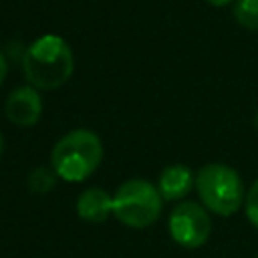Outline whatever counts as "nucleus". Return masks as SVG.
Masks as SVG:
<instances>
[{"label": "nucleus", "instance_id": "obj_1", "mask_svg": "<svg viewBox=\"0 0 258 258\" xmlns=\"http://www.w3.org/2000/svg\"><path fill=\"white\" fill-rule=\"evenodd\" d=\"M75 71L73 48L62 36L42 34L22 54V73L38 91H54L62 87Z\"/></svg>", "mask_w": 258, "mask_h": 258}, {"label": "nucleus", "instance_id": "obj_2", "mask_svg": "<svg viewBox=\"0 0 258 258\" xmlns=\"http://www.w3.org/2000/svg\"><path fill=\"white\" fill-rule=\"evenodd\" d=\"M103 141L91 129H73L64 133L50 151V165L56 175L69 183L85 181L103 161Z\"/></svg>", "mask_w": 258, "mask_h": 258}, {"label": "nucleus", "instance_id": "obj_3", "mask_svg": "<svg viewBox=\"0 0 258 258\" xmlns=\"http://www.w3.org/2000/svg\"><path fill=\"white\" fill-rule=\"evenodd\" d=\"M196 191L202 206L216 216H234L246 200L240 173L226 163H208L196 173Z\"/></svg>", "mask_w": 258, "mask_h": 258}, {"label": "nucleus", "instance_id": "obj_4", "mask_svg": "<svg viewBox=\"0 0 258 258\" xmlns=\"http://www.w3.org/2000/svg\"><path fill=\"white\" fill-rule=\"evenodd\" d=\"M163 208V198L149 179L131 177L113 194V216L127 228L143 230L151 226Z\"/></svg>", "mask_w": 258, "mask_h": 258}, {"label": "nucleus", "instance_id": "obj_5", "mask_svg": "<svg viewBox=\"0 0 258 258\" xmlns=\"http://www.w3.org/2000/svg\"><path fill=\"white\" fill-rule=\"evenodd\" d=\"M171 240L187 250L202 248L212 234V220L208 210L198 202H181L169 214Z\"/></svg>", "mask_w": 258, "mask_h": 258}, {"label": "nucleus", "instance_id": "obj_6", "mask_svg": "<svg viewBox=\"0 0 258 258\" xmlns=\"http://www.w3.org/2000/svg\"><path fill=\"white\" fill-rule=\"evenodd\" d=\"M6 119L16 127H32L42 115V97L32 85L16 87L4 103Z\"/></svg>", "mask_w": 258, "mask_h": 258}, {"label": "nucleus", "instance_id": "obj_7", "mask_svg": "<svg viewBox=\"0 0 258 258\" xmlns=\"http://www.w3.org/2000/svg\"><path fill=\"white\" fill-rule=\"evenodd\" d=\"M191 187H196V175L183 163L165 165L157 177V189L163 202H179L191 191Z\"/></svg>", "mask_w": 258, "mask_h": 258}, {"label": "nucleus", "instance_id": "obj_8", "mask_svg": "<svg viewBox=\"0 0 258 258\" xmlns=\"http://www.w3.org/2000/svg\"><path fill=\"white\" fill-rule=\"evenodd\" d=\"M77 214L85 222L101 224L113 216V196L103 187H87L77 198Z\"/></svg>", "mask_w": 258, "mask_h": 258}, {"label": "nucleus", "instance_id": "obj_9", "mask_svg": "<svg viewBox=\"0 0 258 258\" xmlns=\"http://www.w3.org/2000/svg\"><path fill=\"white\" fill-rule=\"evenodd\" d=\"M56 171L52 169V165H38L34 167L30 173H28V179H26V187L30 194H36V196H44L48 191L54 189L56 185Z\"/></svg>", "mask_w": 258, "mask_h": 258}, {"label": "nucleus", "instance_id": "obj_10", "mask_svg": "<svg viewBox=\"0 0 258 258\" xmlns=\"http://www.w3.org/2000/svg\"><path fill=\"white\" fill-rule=\"evenodd\" d=\"M232 12L242 28L258 32V0H236Z\"/></svg>", "mask_w": 258, "mask_h": 258}, {"label": "nucleus", "instance_id": "obj_11", "mask_svg": "<svg viewBox=\"0 0 258 258\" xmlns=\"http://www.w3.org/2000/svg\"><path fill=\"white\" fill-rule=\"evenodd\" d=\"M244 212H246L248 222L258 230V177H256V181L250 185V189L246 191Z\"/></svg>", "mask_w": 258, "mask_h": 258}, {"label": "nucleus", "instance_id": "obj_12", "mask_svg": "<svg viewBox=\"0 0 258 258\" xmlns=\"http://www.w3.org/2000/svg\"><path fill=\"white\" fill-rule=\"evenodd\" d=\"M6 75H8V60H6V56H4V52L0 50V85L4 83V79H6Z\"/></svg>", "mask_w": 258, "mask_h": 258}, {"label": "nucleus", "instance_id": "obj_13", "mask_svg": "<svg viewBox=\"0 0 258 258\" xmlns=\"http://www.w3.org/2000/svg\"><path fill=\"white\" fill-rule=\"evenodd\" d=\"M210 6H214V8H224V6H230V4H234L236 0H206Z\"/></svg>", "mask_w": 258, "mask_h": 258}, {"label": "nucleus", "instance_id": "obj_14", "mask_svg": "<svg viewBox=\"0 0 258 258\" xmlns=\"http://www.w3.org/2000/svg\"><path fill=\"white\" fill-rule=\"evenodd\" d=\"M2 151H4V137H2V133H0V157H2Z\"/></svg>", "mask_w": 258, "mask_h": 258}, {"label": "nucleus", "instance_id": "obj_15", "mask_svg": "<svg viewBox=\"0 0 258 258\" xmlns=\"http://www.w3.org/2000/svg\"><path fill=\"white\" fill-rule=\"evenodd\" d=\"M254 123H256V129H258V111H256V117H254Z\"/></svg>", "mask_w": 258, "mask_h": 258}, {"label": "nucleus", "instance_id": "obj_16", "mask_svg": "<svg viewBox=\"0 0 258 258\" xmlns=\"http://www.w3.org/2000/svg\"><path fill=\"white\" fill-rule=\"evenodd\" d=\"M256 258H258V256H256Z\"/></svg>", "mask_w": 258, "mask_h": 258}]
</instances>
